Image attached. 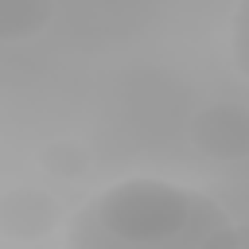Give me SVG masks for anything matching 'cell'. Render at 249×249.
Wrapping results in <instances>:
<instances>
[{
    "mask_svg": "<svg viewBox=\"0 0 249 249\" xmlns=\"http://www.w3.org/2000/svg\"><path fill=\"white\" fill-rule=\"evenodd\" d=\"M89 160L93 156H89V148L82 140H51V144L39 148V163L54 179H78V175H86Z\"/></svg>",
    "mask_w": 249,
    "mask_h": 249,
    "instance_id": "cell-5",
    "label": "cell"
},
{
    "mask_svg": "<svg viewBox=\"0 0 249 249\" xmlns=\"http://www.w3.org/2000/svg\"><path fill=\"white\" fill-rule=\"evenodd\" d=\"M54 19L47 0H0V43H19L39 35Z\"/></svg>",
    "mask_w": 249,
    "mask_h": 249,
    "instance_id": "cell-4",
    "label": "cell"
},
{
    "mask_svg": "<svg viewBox=\"0 0 249 249\" xmlns=\"http://www.w3.org/2000/svg\"><path fill=\"white\" fill-rule=\"evenodd\" d=\"M62 226V206L43 187H12L0 195V233L8 241H43Z\"/></svg>",
    "mask_w": 249,
    "mask_h": 249,
    "instance_id": "cell-3",
    "label": "cell"
},
{
    "mask_svg": "<svg viewBox=\"0 0 249 249\" xmlns=\"http://www.w3.org/2000/svg\"><path fill=\"white\" fill-rule=\"evenodd\" d=\"M230 51H233V66L241 70V78H249V0L233 8V19H230Z\"/></svg>",
    "mask_w": 249,
    "mask_h": 249,
    "instance_id": "cell-6",
    "label": "cell"
},
{
    "mask_svg": "<svg viewBox=\"0 0 249 249\" xmlns=\"http://www.w3.org/2000/svg\"><path fill=\"white\" fill-rule=\"evenodd\" d=\"M191 144L210 160H245L249 156V105L218 101L191 117Z\"/></svg>",
    "mask_w": 249,
    "mask_h": 249,
    "instance_id": "cell-2",
    "label": "cell"
},
{
    "mask_svg": "<svg viewBox=\"0 0 249 249\" xmlns=\"http://www.w3.org/2000/svg\"><path fill=\"white\" fill-rule=\"evenodd\" d=\"M62 249H233V222L195 187L124 179L74 210Z\"/></svg>",
    "mask_w": 249,
    "mask_h": 249,
    "instance_id": "cell-1",
    "label": "cell"
},
{
    "mask_svg": "<svg viewBox=\"0 0 249 249\" xmlns=\"http://www.w3.org/2000/svg\"><path fill=\"white\" fill-rule=\"evenodd\" d=\"M233 249H249V226H233Z\"/></svg>",
    "mask_w": 249,
    "mask_h": 249,
    "instance_id": "cell-7",
    "label": "cell"
}]
</instances>
